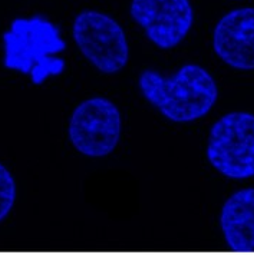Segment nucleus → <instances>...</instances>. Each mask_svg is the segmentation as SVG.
<instances>
[{"label":"nucleus","instance_id":"obj_1","mask_svg":"<svg viewBox=\"0 0 254 255\" xmlns=\"http://www.w3.org/2000/svg\"><path fill=\"white\" fill-rule=\"evenodd\" d=\"M138 88L164 118L178 124L194 122L206 116L219 99L214 78L194 63L184 65L173 76L144 70L138 78Z\"/></svg>","mask_w":254,"mask_h":255},{"label":"nucleus","instance_id":"obj_2","mask_svg":"<svg viewBox=\"0 0 254 255\" xmlns=\"http://www.w3.org/2000/svg\"><path fill=\"white\" fill-rule=\"evenodd\" d=\"M65 49V40L50 20L42 16L19 17L3 35V65L42 85L65 70L63 59L58 58Z\"/></svg>","mask_w":254,"mask_h":255},{"label":"nucleus","instance_id":"obj_3","mask_svg":"<svg viewBox=\"0 0 254 255\" xmlns=\"http://www.w3.org/2000/svg\"><path fill=\"white\" fill-rule=\"evenodd\" d=\"M206 155L210 165L230 179L254 176V115L229 112L210 129Z\"/></svg>","mask_w":254,"mask_h":255},{"label":"nucleus","instance_id":"obj_4","mask_svg":"<svg viewBox=\"0 0 254 255\" xmlns=\"http://www.w3.org/2000/svg\"><path fill=\"white\" fill-rule=\"evenodd\" d=\"M72 33L81 53L99 72L118 73L129 60V45L121 24L109 14L83 10L73 20Z\"/></svg>","mask_w":254,"mask_h":255},{"label":"nucleus","instance_id":"obj_5","mask_svg":"<svg viewBox=\"0 0 254 255\" xmlns=\"http://www.w3.org/2000/svg\"><path fill=\"white\" fill-rule=\"evenodd\" d=\"M122 132L121 112L114 102L104 96L83 101L69 119L70 143L89 158H104L115 151Z\"/></svg>","mask_w":254,"mask_h":255},{"label":"nucleus","instance_id":"obj_6","mask_svg":"<svg viewBox=\"0 0 254 255\" xmlns=\"http://www.w3.org/2000/svg\"><path fill=\"white\" fill-rule=\"evenodd\" d=\"M131 17L160 49L178 46L194 23L190 0H132Z\"/></svg>","mask_w":254,"mask_h":255},{"label":"nucleus","instance_id":"obj_7","mask_svg":"<svg viewBox=\"0 0 254 255\" xmlns=\"http://www.w3.org/2000/svg\"><path fill=\"white\" fill-rule=\"evenodd\" d=\"M213 49L233 69L254 70V7L226 13L214 27Z\"/></svg>","mask_w":254,"mask_h":255},{"label":"nucleus","instance_id":"obj_8","mask_svg":"<svg viewBox=\"0 0 254 255\" xmlns=\"http://www.w3.org/2000/svg\"><path fill=\"white\" fill-rule=\"evenodd\" d=\"M220 227L231 251L254 253V188L240 189L224 202Z\"/></svg>","mask_w":254,"mask_h":255},{"label":"nucleus","instance_id":"obj_9","mask_svg":"<svg viewBox=\"0 0 254 255\" xmlns=\"http://www.w3.org/2000/svg\"><path fill=\"white\" fill-rule=\"evenodd\" d=\"M16 195L17 189L14 178L10 171L3 163H0V222L10 214L16 202Z\"/></svg>","mask_w":254,"mask_h":255}]
</instances>
